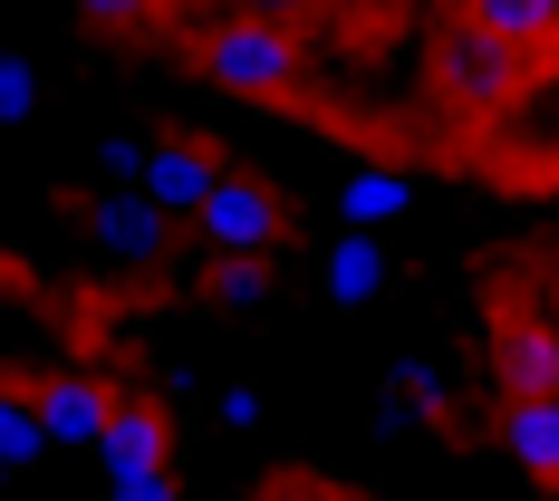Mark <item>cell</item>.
Wrapping results in <instances>:
<instances>
[{
  "instance_id": "cell-1",
  "label": "cell",
  "mask_w": 559,
  "mask_h": 501,
  "mask_svg": "<svg viewBox=\"0 0 559 501\" xmlns=\"http://www.w3.org/2000/svg\"><path fill=\"white\" fill-rule=\"evenodd\" d=\"M203 77L223 97H280V87H299V39L280 20H223L203 39Z\"/></svg>"
},
{
  "instance_id": "cell-2",
  "label": "cell",
  "mask_w": 559,
  "mask_h": 501,
  "mask_svg": "<svg viewBox=\"0 0 559 501\" xmlns=\"http://www.w3.org/2000/svg\"><path fill=\"white\" fill-rule=\"evenodd\" d=\"M280 223H289L280 193H271V183H251V174H223V193L193 213V231H203L213 261H261V251L280 241Z\"/></svg>"
},
{
  "instance_id": "cell-3",
  "label": "cell",
  "mask_w": 559,
  "mask_h": 501,
  "mask_svg": "<svg viewBox=\"0 0 559 501\" xmlns=\"http://www.w3.org/2000/svg\"><path fill=\"white\" fill-rule=\"evenodd\" d=\"M135 193H145L165 223H193V213L223 193V155H213V145H145V155H135Z\"/></svg>"
},
{
  "instance_id": "cell-4",
  "label": "cell",
  "mask_w": 559,
  "mask_h": 501,
  "mask_svg": "<svg viewBox=\"0 0 559 501\" xmlns=\"http://www.w3.org/2000/svg\"><path fill=\"white\" fill-rule=\"evenodd\" d=\"M492 444L511 453V473H531L540 492H559V395H502Z\"/></svg>"
},
{
  "instance_id": "cell-5",
  "label": "cell",
  "mask_w": 559,
  "mask_h": 501,
  "mask_svg": "<svg viewBox=\"0 0 559 501\" xmlns=\"http://www.w3.org/2000/svg\"><path fill=\"white\" fill-rule=\"evenodd\" d=\"M116 405H126V395H107L97 377H49V386H39V425H49L58 453H97L107 425H116Z\"/></svg>"
},
{
  "instance_id": "cell-6",
  "label": "cell",
  "mask_w": 559,
  "mask_h": 501,
  "mask_svg": "<svg viewBox=\"0 0 559 501\" xmlns=\"http://www.w3.org/2000/svg\"><path fill=\"white\" fill-rule=\"evenodd\" d=\"M386 279H395L386 241H377V231H347V241L329 251V309H347V319H357V309H377V289H386Z\"/></svg>"
},
{
  "instance_id": "cell-7",
  "label": "cell",
  "mask_w": 559,
  "mask_h": 501,
  "mask_svg": "<svg viewBox=\"0 0 559 501\" xmlns=\"http://www.w3.org/2000/svg\"><path fill=\"white\" fill-rule=\"evenodd\" d=\"M97 473H107V482H135V473H174V453H165V425H155L145 405H116L107 444H97Z\"/></svg>"
},
{
  "instance_id": "cell-8",
  "label": "cell",
  "mask_w": 559,
  "mask_h": 501,
  "mask_svg": "<svg viewBox=\"0 0 559 501\" xmlns=\"http://www.w3.org/2000/svg\"><path fill=\"white\" fill-rule=\"evenodd\" d=\"M463 20H473V39H492V49H540L559 29V0H463Z\"/></svg>"
},
{
  "instance_id": "cell-9",
  "label": "cell",
  "mask_w": 559,
  "mask_h": 501,
  "mask_svg": "<svg viewBox=\"0 0 559 501\" xmlns=\"http://www.w3.org/2000/svg\"><path fill=\"white\" fill-rule=\"evenodd\" d=\"M415 213V174L405 165H357L347 174V223L357 231H386V223H405Z\"/></svg>"
},
{
  "instance_id": "cell-10",
  "label": "cell",
  "mask_w": 559,
  "mask_h": 501,
  "mask_svg": "<svg viewBox=\"0 0 559 501\" xmlns=\"http://www.w3.org/2000/svg\"><path fill=\"white\" fill-rule=\"evenodd\" d=\"M49 425H39V395H0V473H39V463H49Z\"/></svg>"
},
{
  "instance_id": "cell-11",
  "label": "cell",
  "mask_w": 559,
  "mask_h": 501,
  "mask_svg": "<svg viewBox=\"0 0 559 501\" xmlns=\"http://www.w3.org/2000/svg\"><path fill=\"white\" fill-rule=\"evenodd\" d=\"M502 377H511V395H559V329H511V347H502Z\"/></svg>"
},
{
  "instance_id": "cell-12",
  "label": "cell",
  "mask_w": 559,
  "mask_h": 501,
  "mask_svg": "<svg viewBox=\"0 0 559 501\" xmlns=\"http://www.w3.org/2000/svg\"><path fill=\"white\" fill-rule=\"evenodd\" d=\"M511 49H492V39H473V49H453V107H502L511 97Z\"/></svg>"
},
{
  "instance_id": "cell-13",
  "label": "cell",
  "mask_w": 559,
  "mask_h": 501,
  "mask_svg": "<svg viewBox=\"0 0 559 501\" xmlns=\"http://www.w3.org/2000/svg\"><path fill=\"white\" fill-rule=\"evenodd\" d=\"M97 241H107V251H155V241H165V213H155L145 193H116V203H97Z\"/></svg>"
},
{
  "instance_id": "cell-14",
  "label": "cell",
  "mask_w": 559,
  "mask_h": 501,
  "mask_svg": "<svg viewBox=\"0 0 559 501\" xmlns=\"http://www.w3.org/2000/svg\"><path fill=\"white\" fill-rule=\"evenodd\" d=\"M0 116H10V126H29V116H39V77H29V58H20V49L0 58Z\"/></svg>"
},
{
  "instance_id": "cell-15",
  "label": "cell",
  "mask_w": 559,
  "mask_h": 501,
  "mask_svg": "<svg viewBox=\"0 0 559 501\" xmlns=\"http://www.w3.org/2000/svg\"><path fill=\"white\" fill-rule=\"evenodd\" d=\"M68 10H78V20H87V29H116V39H126V29H145V20H155V0H68Z\"/></svg>"
},
{
  "instance_id": "cell-16",
  "label": "cell",
  "mask_w": 559,
  "mask_h": 501,
  "mask_svg": "<svg viewBox=\"0 0 559 501\" xmlns=\"http://www.w3.org/2000/svg\"><path fill=\"white\" fill-rule=\"evenodd\" d=\"M223 271V309H251L261 299V261H213Z\"/></svg>"
},
{
  "instance_id": "cell-17",
  "label": "cell",
  "mask_w": 559,
  "mask_h": 501,
  "mask_svg": "<svg viewBox=\"0 0 559 501\" xmlns=\"http://www.w3.org/2000/svg\"><path fill=\"white\" fill-rule=\"evenodd\" d=\"M107 501H183L174 473H135V482H107Z\"/></svg>"
},
{
  "instance_id": "cell-18",
  "label": "cell",
  "mask_w": 559,
  "mask_h": 501,
  "mask_svg": "<svg viewBox=\"0 0 559 501\" xmlns=\"http://www.w3.org/2000/svg\"><path fill=\"white\" fill-rule=\"evenodd\" d=\"M223 425H241V434H251V425H261V395H251V386H231V395H223Z\"/></svg>"
},
{
  "instance_id": "cell-19",
  "label": "cell",
  "mask_w": 559,
  "mask_h": 501,
  "mask_svg": "<svg viewBox=\"0 0 559 501\" xmlns=\"http://www.w3.org/2000/svg\"><path fill=\"white\" fill-rule=\"evenodd\" d=\"M299 10H309V0H251V20H280V29H289Z\"/></svg>"
},
{
  "instance_id": "cell-20",
  "label": "cell",
  "mask_w": 559,
  "mask_h": 501,
  "mask_svg": "<svg viewBox=\"0 0 559 501\" xmlns=\"http://www.w3.org/2000/svg\"><path fill=\"white\" fill-rule=\"evenodd\" d=\"M280 501H309V492H280Z\"/></svg>"
},
{
  "instance_id": "cell-21",
  "label": "cell",
  "mask_w": 559,
  "mask_h": 501,
  "mask_svg": "<svg viewBox=\"0 0 559 501\" xmlns=\"http://www.w3.org/2000/svg\"><path fill=\"white\" fill-rule=\"evenodd\" d=\"M550 501H559V492H550Z\"/></svg>"
}]
</instances>
